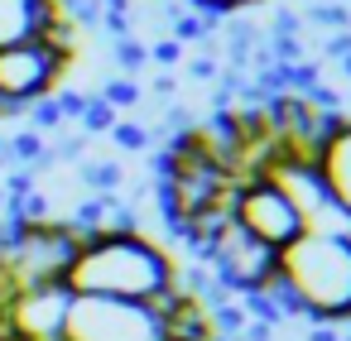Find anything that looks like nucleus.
<instances>
[{"label":"nucleus","instance_id":"f257e3e1","mask_svg":"<svg viewBox=\"0 0 351 341\" xmlns=\"http://www.w3.org/2000/svg\"><path fill=\"white\" fill-rule=\"evenodd\" d=\"M173 260L145 236V231H111L77 245L63 288L82 298H125V303H154L173 288Z\"/></svg>","mask_w":351,"mask_h":341},{"label":"nucleus","instance_id":"f03ea898","mask_svg":"<svg viewBox=\"0 0 351 341\" xmlns=\"http://www.w3.org/2000/svg\"><path fill=\"white\" fill-rule=\"evenodd\" d=\"M274 283L293 317L313 322H351V240L303 231L279 250Z\"/></svg>","mask_w":351,"mask_h":341},{"label":"nucleus","instance_id":"7ed1b4c3","mask_svg":"<svg viewBox=\"0 0 351 341\" xmlns=\"http://www.w3.org/2000/svg\"><path fill=\"white\" fill-rule=\"evenodd\" d=\"M77 236L68 221H10L0 236V279L10 288H39V283H63Z\"/></svg>","mask_w":351,"mask_h":341},{"label":"nucleus","instance_id":"20e7f679","mask_svg":"<svg viewBox=\"0 0 351 341\" xmlns=\"http://www.w3.org/2000/svg\"><path fill=\"white\" fill-rule=\"evenodd\" d=\"M63 341H164V322L149 303L73 293L63 317Z\"/></svg>","mask_w":351,"mask_h":341},{"label":"nucleus","instance_id":"39448f33","mask_svg":"<svg viewBox=\"0 0 351 341\" xmlns=\"http://www.w3.org/2000/svg\"><path fill=\"white\" fill-rule=\"evenodd\" d=\"M68 63L73 58L58 53L53 44H44V39L0 49V106L15 116V111H29L44 97H53L68 77Z\"/></svg>","mask_w":351,"mask_h":341},{"label":"nucleus","instance_id":"423d86ee","mask_svg":"<svg viewBox=\"0 0 351 341\" xmlns=\"http://www.w3.org/2000/svg\"><path fill=\"white\" fill-rule=\"evenodd\" d=\"M202 260L217 269V279L241 293V298H255L274 283V264H279V250L260 245L250 231H241L236 221H226L207 245H202Z\"/></svg>","mask_w":351,"mask_h":341},{"label":"nucleus","instance_id":"0eeeda50","mask_svg":"<svg viewBox=\"0 0 351 341\" xmlns=\"http://www.w3.org/2000/svg\"><path fill=\"white\" fill-rule=\"evenodd\" d=\"M231 221H236L241 231H250V236H255L260 245H269V250H284L289 240L303 236L298 212L289 207V197H284L269 178H245V183L231 188Z\"/></svg>","mask_w":351,"mask_h":341},{"label":"nucleus","instance_id":"6e6552de","mask_svg":"<svg viewBox=\"0 0 351 341\" xmlns=\"http://www.w3.org/2000/svg\"><path fill=\"white\" fill-rule=\"evenodd\" d=\"M265 178L289 197V207L298 212L303 231H313V236H346V231H351V221H346V216H341V207L332 202V192H327V183H322V173H317V164L279 159Z\"/></svg>","mask_w":351,"mask_h":341},{"label":"nucleus","instance_id":"1a4fd4ad","mask_svg":"<svg viewBox=\"0 0 351 341\" xmlns=\"http://www.w3.org/2000/svg\"><path fill=\"white\" fill-rule=\"evenodd\" d=\"M73 293L63 283H39V288H15L0 307V327L15 341H63V317H68Z\"/></svg>","mask_w":351,"mask_h":341},{"label":"nucleus","instance_id":"9d476101","mask_svg":"<svg viewBox=\"0 0 351 341\" xmlns=\"http://www.w3.org/2000/svg\"><path fill=\"white\" fill-rule=\"evenodd\" d=\"M317 173H322V183H327V192H332V202L341 207V216L351 221V116H341L337 121V130L327 135V144L317 149Z\"/></svg>","mask_w":351,"mask_h":341},{"label":"nucleus","instance_id":"9b49d317","mask_svg":"<svg viewBox=\"0 0 351 341\" xmlns=\"http://www.w3.org/2000/svg\"><path fill=\"white\" fill-rule=\"evenodd\" d=\"M58 15V0H0V49L44 39Z\"/></svg>","mask_w":351,"mask_h":341},{"label":"nucleus","instance_id":"f8f14e48","mask_svg":"<svg viewBox=\"0 0 351 341\" xmlns=\"http://www.w3.org/2000/svg\"><path fill=\"white\" fill-rule=\"evenodd\" d=\"M97 97H101L111 111H121V106H135V101H140V82H135V77H111Z\"/></svg>","mask_w":351,"mask_h":341},{"label":"nucleus","instance_id":"ddd939ff","mask_svg":"<svg viewBox=\"0 0 351 341\" xmlns=\"http://www.w3.org/2000/svg\"><path fill=\"white\" fill-rule=\"evenodd\" d=\"M116 63H121V73H140V68L149 63V49H145L140 39H121V44H116Z\"/></svg>","mask_w":351,"mask_h":341},{"label":"nucleus","instance_id":"4468645a","mask_svg":"<svg viewBox=\"0 0 351 341\" xmlns=\"http://www.w3.org/2000/svg\"><path fill=\"white\" fill-rule=\"evenodd\" d=\"M111 140H116L121 149H145V144H149V130H145V125H130V121H116V125H111Z\"/></svg>","mask_w":351,"mask_h":341},{"label":"nucleus","instance_id":"2eb2a0df","mask_svg":"<svg viewBox=\"0 0 351 341\" xmlns=\"http://www.w3.org/2000/svg\"><path fill=\"white\" fill-rule=\"evenodd\" d=\"M188 10H207V15H231L241 5H255V0H183Z\"/></svg>","mask_w":351,"mask_h":341},{"label":"nucleus","instance_id":"dca6fc26","mask_svg":"<svg viewBox=\"0 0 351 341\" xmlns=\"http://www.w3.org/2000/svg\"><path fill=\"white\" fill-rule=\"evenodd\" d=\"M0 336H5V327H0Z\"/></svg>","mask_w":351,"mask_h":341}]
</instances>
